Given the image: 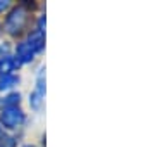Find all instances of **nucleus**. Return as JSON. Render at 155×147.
<instances>
[{"instance_id":"3","label":"nucleus","mask_w":155,"mask_h":147,"mask_svg":"<svg viewBox=\"0 0 155 147\" xmlns=\"http://www.w3.org/2000/svg\"><path fill=\"white\" fill-rule=\"evenodd\" d=\"M45 97V76H43V69H40L38 73V80H36V88L31 92V97H29V104L33 109H38L43 102Z\"/></svg>"},{"instance_id":"1","label":"nucleus","mask_w":155,"mask_h":147,"mask_svg":"<svg viewBox=\"0 0 155 147\" xmlns=\"http://www.w3.org/2000/svg\"><path fill=\"white\" fill-rule=\"evenodd\" d=\"M26 21H28V12L24 11L22 7H17V9H14V11L7 16L5 29L11 35H17V33H21L22 31Z\"/></svg>"},{"instance_id":"9","label":"nucleus","mask_w":155,"mask_h":147,"mask_svg":"<svg viewBox=\"0 0 155 147\" xmlns=\"http://www.w3.org/2000/svg\"><path fill=\"white\" fill-rule=\"evenodd\" d=\"M0 147H16V140L9 135H0Z\"/></svg>"},{"instance_id":"11","label":"nucleus","mask_w":155,"mask_h":147,"mask_svg":"<svg viewBox=\"0 0 155 147\" xmlns=\"http://www.w3.org/2000/svg\"><path fill=\"white\" fill-rule=\"evenodd\" d=\"M9 7V2H5V0H0V12H4Z\"/></svg>"},{"instance_id":"10","label":"nucleus","mask_w":155,"mask_h":147,"mask_svg":"<svg viewBox=\"0 0 155 147\" xmlns=\"http://www.w3.org/2000/svg\"><path fill=\"white\" fill-rule=\"evenodd\" d=\"M5 56H9V54H7V47L0 45V59H4Z\"/></svg>"},{"instance_id":"4","label":"nucleus","mask_w":155,"mask_h":147,"mask_svg":"<svg viewBox=\"0 0 155 147\" xmlns=\"http://www.w3.org/2000/svg\"><path fill=\"white\" fill-rule=\"evenodd\" d=\"M26 43L31 47V50H33L35 54H36V52H41L43 50V47H45V35H43V31L36 29V31H33V33H29Z\"/></svg>"},{"instance_id":"7","label":"nucleus","mask_w":155,"mask_h":147,"mask_svg":"<svg viewBox=\"0 0 155 147\" xmlns=\"http://www.w3.org/2000/svg\"><path fill=\"white\" fill-rule=\"evenodd\" d=\"M19 102H21V94L14 92V94H9L7 97H4V99L0 101V106H2L4 109H7V108H17V106H19Z\"/></svg>"},{"instance_id":"8","label":"nucleus","mask_w":155,"mask_h":147,"mask_svg":"<svg viewBox=\"0 0 155 147\" xmlns=\"http://www.w3.org/2000/svg\"><path fill=\"white\" fill-rule=\"evenodd\" d=\"M17 83H19V76L16 74H0V90L12 88Z\"/></svg>"},{"instance_id":"6","label":"nucleus","mask_w":155,"mask_h":147,"mask_svg":"<svg viewBox=\"0 0 155 147\" xmlns=\"http://www.w3.org/2000/svg\"><path fill=\"white\" fill-rule=\"evenodd\" d=\"M19 66V61L12 56H5L0 59V74H12V71Z\"/></svg>"},{"instance_id":"5","label":"nucleus","mask_w":155,"mask_h":147,"mask_svg":"<svg viewBox=\"0 0 155 147\" xmlns=\"http://www.w3.org/2000/svg\"><path fill=\"white\" fill-rule=\"evenodd\" d=\"M16 54H17L16 59L19 62H31V61H33V56H35V52L31 50V47H29L26 42H21V43L17 45Z\"/></svg>"},{"instance_id":"12","label":"nucleus","mask_w":155,"mask_h":147,"mask_svg":"<svg viewBox=\"0 0 155 147\" xmlns=\"http://www.w3.org/2000/svg\"><path fill=\"white\" fill-rule=\"evenodd\" d=\"M24 147H35V145H31V144H28V145H24Z\"/></svg>"},{"instance_id":"2","label":"nucleus","mask_w":155,"mask_h":147,"mask_svg":"<svg viewBox=\"0 0 155 147\" xmlns=\"http://www.w3.org/2000/svg\"><path fill=\"white\" fill-rule=\"evenodd\" d=\"M0 119H2L4 126H7V128H17L24 123V113L19 108H7L2 111Z\"/></svg>"}]
</instances>
